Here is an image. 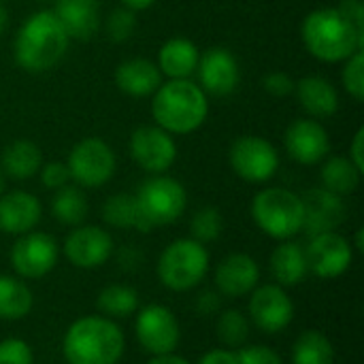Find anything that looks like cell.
Instances as JSON below:
<instances>
[{"mask_svg": "<svg viewBox=\"0 0 364 364\" xmlns=\"http://www.w3.org/2000/svg\"><path fill=\"white\" fill-rule=\"evenodd\" d=\"M126 352V337L115 320L81 316L64 333L62 354L66 364H117Z\"/></svg>", "mask_w": 364, "mask_h": 364, "instance_id": "1", "label": "cell"}, {"mask_svg": "<svg viewBox=\"0 0 364 364\" xmlns=\"http://www.w3.org/2000/svg\"><path fill=\"white\" fill-rule=\"evenodd\" d=\"M307 51L322 62H346L364 47V30L337 6L311 11L301 28Z\"/></svg>", "mask_w": 364, "mask_h": 364, "instance_id": "2", "label": "cell"}, {"mask_svg": "<svg viewBox=\"0 0 364 364\" xmlns=\"http://www.w3.org/2000/svg\"><path fill=\"white\" fill-rule=\"evenodd\" d=\"M68 43L70 38L53 11H38L21 23L15 36V62L28 73H45L64 58Z\"/></svg>", "mask_w": 364, "mask_h": 364, "instance_id": "3", "label": "cell"}, {"mask_svg": "<svg viewBox=\"0 0 364 364\" xmlns=\"http://www.w3.org/2000/svg\"><path fill=\"white\" fill-rule=\"evenodd\" d=\"M151 115L168 134H190L209 115V100L200 85L190 79H171L154 92Z\"/></svg>", "mask_w": 364, "mask_h": 364, "instance_id": "4", "label": "cell"}, {"mask_svg": "<svg viewBox=\"0 0 364 364\" xmlns=\"http://www.w3.org/2000/svg\"><path fill=\"white\" fill-rule=\"evenodd\" d=\"M209 273V252L203 243L188 239H175L168 243L156 264L160 284L173 292L194 290Z\"/></svg>", "mask_w": 364, "mask_h": 364, "instance_id": "5", "label": "cell"}, {"mask_svg": "<svg viewBox=\"0 0 364 364\" xmlns=\"http://www.w3.org/2000/svg\"><path fill=\"white\" fill-rule=\"evenodd\" d=\"M254 224L275 241L294 239L303 232V200L286 188H264L252 200Z\"/></svg>", "mask_w": 364, "mask_h": 364, "instance_id": "6", "label": "cell"}, {"mask_svg": "<svg viewBox=\"0 0 364 364\" xmlns=\"http://www.w3.org/2000/svg\"><path fill=\"white\" fill-rule=\"evenodd\" d=\"M134 198L149 230H154L156 226H168L177 222L188 207L186 188L177 179L164 175H156L143 181Z\"/></svg>", "mask_w": 364, "mask_h": 364, "instance_id": "7", "label": "cell"}, {"mask_svg": "<svg viewBox=\"0 0 364 364\" xmlns=\"http://www.w3.org/2000/svg\"><path fill=\"white\" fill-rule=\"evenodd\" d=\"M70 179L81 188H102L115 175V154L98 136H87L79 141L66 160Z\"/></svg>", "mask_w": 364, "mask_h": 364, "instance_id": "8", "label": "cell"}, {"mask_svg": "<svg viewBox=\"0 0 364 364\" xmlns=\"http://www.w3.org/2000/svg\"><path fill=\"white\" fill-rule=\"evenodd\" d=\"M134 335L139 346L147 354L162 356L173 354L177 350L181 341V326L177 316L166 305L151 303L136 311Z\"/></svg>", "mask_w": 364, "mask_h": 364, "instance_id": "9", "label": "cell"}, {"mask_svg": "<svg viewBox=\"0 0 364 364\" xmlns=\"http://www.w3.org/2000/svg\"><path fill=\"white\" fill-rule=\"evenodd\" d=\"M230 166L247 183H264L271 177H275L279 168V156L277 149L262 136H239L230 145L228 154Z\"/></svg>", "mask_w": 364, "mask_h": 364, "instance_id": "10", "label": "cell"}, {"mask_svg": "<svg viewBox=\"0 0 364 364\" xmlns=\"http://www.w3.org/2000/svg\"><path fill=\"white\" fill-rule=\"evenodd\" d=\"M60 258L55 239L47 232H26L11 247V267L19 279H41L49 275Z\"/></svg>", "mask_w": 364, "mask_h": 364, "instance_id": "11", "label": "cell"}, {"mask_svg": "<svg viewBox=\"0 0 364 364\" xmlns=\"http://www.w3.org/2000/svg\"><path fill=\"white\" fill-rule=\"evenodd\" d=\"M247 314L258 331L267 335H277L292 324L294 303L286 292V288L277 284H262V286L258 284L250 292Z\"/></svg>", "mask_w": 364, "mask_h": 364, "instance_id": "12", "label": "cell"}, {"mask_svg": "<svg viewBox=\"0 0 364 364\" xmlns=\"http://www.w3.org/2000/svg\"><path fill=\"white\" fill-rule=\"evenodd\" d=\"M305 254L309 262V273H314L320 279H335L348 273L356 252L343 235L333 230L309 237Z\"/></svg>", "mask_w": 364, "mask_h": 364, "instance_id": "13", "label": "cell"}, {"mask_svg": "<svg viewBox=\"0 0 364 364\" xmlns=\"http://www.w3.org/2000/svg\"><path fill=\"white\" fill-rule=\"evenodd\" d=\"M132 160L151 175H162L177 160V145L173 136L158 126H141L130 136Z\"/></svg>", "mask_w": 364, "mask_h": 364, "instance_id": "14", "label": "cell"}, {"mask_svg": "<svg viewBox=\"0 0 364 364\" xmlns=\"http://www.w3.org/2000/svg\"><path fill=\"white\" fill-rule=\"evenodd\" d=\"M62 252L66 260L81 271L100 269L113 256V237L100 226L81 224L66 237Z\"/></svg>", "mask_w": 364, "mask_h": 364, "instance_id": "15", "label": "cell"}, {"mask_svg": "<svg viewBox=\"0 0 364 364\" xmlns=\"http://www.w3.org/2000/svg\"><path fill=\"white\" fill-rule=\"evenodd\" d=\"M301 200H303V232H307L309 237L333 232L346 220L343 198L324 188L307 190L301 196Z\"/></svg>", "mask_w": 364, "mask_h": 364, "instance_id": "16", "label": "cell"}, {"mask_svg": "<svg viewBox=\"0 0 364 364\" xmlns=\"http://www.w3.org/2000/svg\"><path fill=\"white\" fill-rule=\"evenodd\" d=\"M205 94L228 96L239 85V62L226 47H211L198 58L196 66Z\"/></svg>", "mask_w": 364, "mask_h": 364, "instance_id": "17", "label": "cell"}, {"mask_svg": "<svg viewBox=\"0 0 364 364\" xmlns=\"http://www.w3.org/2000/svg\"><path fill=\"white\" fill-rule=\"evenodd\" d=\"M286 149L292 160L311 166L322 162L331 151L326 128L316 119H296L286 130Z\"/></svg>", "mask_w": 364, "mask_h": 364, "instance_id": "18", "label": "cell"}, {"mask_svg": "<svg viewBox=\"0 0 364 364\" xmlns=\"http://www.w3.org/2000/svg\"><path fill=\"white\" fill-rule=\"evenodd\" d=\"M215 288L222 296L241 299L260 284V267L250 254H230L220 260L213 273Z\"/></svg>", "mask_w": 364, "mask_h": 364, "instance_id": "19", "label": "cell"}, {"mask_svg": "<svg viewBox=\"0 0 364 364\" xmlns=\"http://www.w3.org/2000/svg\"><path fill=\"white\" fill-rule=\"evenodd\" d=\"M43 207L38 198L23 190H13L0 196V230L4 235L21 237L36 228Z\"/></svg>", "mask_w": 364, "mask_h": 364, "instance_id": "20", "label": "cell"}, {"mask_svg": "<svg viewBox=\"0 0 364 364\" xmlns=\"http://www.w3.org/2000/svg\"><path fill=\"white\" fill-rule=\"evenodd\" d=\"M53 15L66 30L68 38L87 41L100 23L98 0H53Z\"/></svg>", "mask_w": 364, "mask_h": 364, "instance_id": "21", "label": "cell"}, {"mask_svg": "<svg viewBox=\"0 0 364 364\" xmlns=\"http://www.w3.org/2000/svg\"><path fill=\"white\" fill-rule=\"evenodd\" d=\"M271 275L277 286L282 288H294L305 282L309 275V262L305 247L292 239L279 241V245L271 254Z\"/></svg>", "mask_w": 364, "mask_h": 364, "instance_id": "22", "label": "cell"}, {"mask_svg": "<svg viewBox=\"0 0 364 364\" xmlns=\"http://www.w3.org/2000/svg\"><path fill=\"white\" fill-rule=\"evenodd\" d=\"M115 83L124 94L143 98V96L154 94L162 85V73L158 64L143 60V58H132L117 66Z\"/></svg>", "mask_w": 364, "mask_h": 364, "instance_id": "23", "label": "cell"}, {"mask_svg": "<svg viewBox=\"0 0 364 364\" xmlns=\"http://www.w3.org/2000/svg\"><path fill=\"white\" fill-rule=\"evenodd\" d=\"M198 47L183 36L168 38L158 51V68L171 79H188L198 66Z\"/></svg>", "mask_w": 364, "mask_h": 364, "instance_id": "24", "label": "cell"}, {"mask_svg": "<svg viewBox=\"0 0 364 364\" xmlns=\"http://www.w3.org/2000/svg\"><path fill=\"white\" fill-rule=\"evenodd\" d=\"M294 92L303 105V109L311 117H331L339 109V94L335 85L318 75L305 77L294 85Z\"/></svg>", "mask_w": 364, "mask_h": 364, "instance_id": "25", "label": "cell"}, {"mask_svg": "<svg viewBox=\"0 0 364 364\" xmlns=\"http://www.w3.org/2000/svg\"><path fill=\"white\" fill-rule=\"evenodd\" d=\"M34 307V296L28 284L19 277L0 273V320H23Z\"/></svg>", "mask_w": 364, "mask_h": 364, "instance_id": "26", "label": "cell"}, {"mask_svg": "<svg viewBox=\"0 0 364 364\" xmlns=\"http://www.w3.org/2000/svg\"><path fill=\"white\" fill-rule=\"evenodd\" d=\"M43 166V151L36 143L19 139L2 151V171L13 179H30Z\"/></svg>", "mask_w": 364, "mask_h": 364, "instance_id": "27", "label": "cell"}, {"mask_svg": "<svg viewBox=\"0 0 364 364\" xmlns=\"http://www.w3.org/2000/svg\"><path fill=\"white\" fill-rule=\"evenodd\" d=\"M96 307L109 320H124L139 311V292L132 286L111 284L98 292Z\"/></svg>", "mask_w": 364, "mask_h": 364, "instance_id": "28", "label": "cell"}, {"mask_svg": "<svg viewBox=\"0 0 364 364\" xmlns=\"http://www.w3.org/2000/svg\"><path fill=\"white\" fill-rule=\"evenodd\" d=\"M102 220L113 228H134L139 232H151L145 224L134 194H113L102 205Z\"/></svg>", "mask_w": 364, "mask_h": 364, "instance_id": "29", "label": "cell"}, {"mask_svg": "<svg viewBox=\"0 0 364 364\" xmlns=\"http://www.w3.org/2000/svg\"><path fill=\"white\" fill-rule=\"evenodd\" d=\"M360 177H363V173L354 166V162L350 158H343V156H335V158L326 160V164L322 166V173H320L322 188L337 196L356 192V188L360 186Z\"/></svg>", "mask_w": 364, "mask_h": 364, "instance_id": "30", "label": "cell"}, {"mask_svg": "<svg viewBox=\"0 0 364 364\" xmlns=\"http://www.w3.org/2000/svg\"><path fill=\"white\" fill-rule=\"evenodd\" d=\"M292 364H335V348L320 331H305L296 337L290 354Z\"/></svg>", "mask_w": 364, "mask_h": 364, "instance_id": "31", "label": "cell"}, {"mask_svg": "<svg viewBox=\"0 0 364 364\" xmlns=\"http://www.w3.org/2000/svg\"><path fill=\"white\" fill-rule=\"evenodd\" d=\"M51 215L64 226H81L87 218V198L77 186L55 190L51 198Z\"/></svg>", "mask_w": 364, "mask_h": 364, "instance_id": "32", "label": "cell"}, {"mask_svg": "<svg viewBox=\"0 0 364 364\" xmlns=\"http://www.w3.org/2000/svg\"><path fill=\"white\" fill-rule=\"evenodd\" d=\"M218 339L228 350H239L250 339V320L239 309H226L218 318Z\"/></svg>", "mask_w": 364, "mask_h": 364, "instance_id": "33", "label": "cell"}, {"mask_svg": "<svg viewBox=\"0 0 364 364\" xmlns=\"http://www.w3.org/2000/svg\"><path fill=\"white\" fill-rule=\"evenodd\" d=\"M224 218L215 207H200L190 220V235L198 243H213L222 237Z\"/></svg>", "mask_w": 364, "mask_h": 364, "instance_id": "34", "label": "cell"}, {"mask_svg": "<svg viewBox=\"0 0 364 364\" xmlns=\"http://www.w3.org/2000/svg\"><path fill=\"white\" fill-rule=\"evenodd\" d=\"M341 79H343V87L346 92L356 100V102H363L364 100V53L363 49L356 51L354 55H350L346 60V66H343V73H341Z\"/></svg>", "mask_w": 364, "mask_h": 364, "instance_id": "35", "label": "cell"}, {"mask_svg": "<svg viewBox=\"0 0 364 364\" xmlns=\"http://www.w3.org/2000/svg\"><path fill=\"white\" fill-rule=\"evenodd\" d=\"M136 30V17H134V11L122 6V9H115L109 19H107V34L109 38H113L115 43H122V41H128Z\"/></svg>", "mask_w": 364, "mask_h": 364, "instance_id": "36", "label": "cell"}, {"mask_svg": "<svg viewBox=\"0 0 364 364\" xmlns=\"http://www.w3.org/2000/svg\"><path fill=\"white\" fill-rule=\"evenodd\" d=\"M0 364H34L30 343L17 337L0 341Z\"/></svg>", "mask_w": 364, "mask_h": 364, "instance_id": "37", "label": "cell"}, {"mask_svg": "<svg viewBox=\"0 0 364 364\" xmlns=\"http://www.w3.org/2000/svg\"><path fill=\"white\" fill-rule=\"evenodd\" d=\"M235 352L239 364H284L282 356L269 346H243Z\"/></svg>", "mask_w": 364, "mask_h": 364, "instance_id": "38", "label": "cell"}, {"mask_svg": "<svg viewBox=\"0 0 364 364\" xmlns=\"http://www.w3.org/2000/svg\"><path fill=\"white\" fill-rule=\"evenodd\" d=\"M41 181L47 190H53V192L68 186V181H70L68 166L64 162H49V164L41 166Z\"/></svg>", "mask_w": 364, "mask_h": 364, "instance_id": "39", "label": "cell"}, {"mask_svg": "<svg viewBox=\"0 0 364 364\" xmlns=\"http://www.w3.org/2000/svg\"><path fill=\"white\" fill-rule=\"evenodd\" d=\"M294 85H296V83L292 81V77L286 75V73H282V70L269 73V75L262 79V87H264L271 96H279V98L292 94V92H294Z\"/></svg>", "mask_w": 364, "mask_h": 364, "instance_id": "40", "label": "cell"}, {"mask_svg": "<svg viewBox=\"0 0 364 364\" xmlns=\"http://www.w3.org/2000/svg\"><path fill=\"white\" fill-rule=\"evenodd\" d=\"M354 26L363 28L364 30V4L360 0H341L337 6Z\"/></svg>", "mask_w": 364, "mask_h": 364, "instance_id": "41", "label": "cell"}, {"mask_svg": "<svg viewBox=\"0 0 364 364\" xmlns=\"http://www.w3.org/2000/svg\"><path fill=\"white\" fill-rule=\"evenodd\" d=\"M196 364H239V358L235 350L222 348V350H209L207 354L200 356Z\"/></svg>", "mask_w": 364, "mask_h": 364, "instance_id": "42", "label": "cell"}, {"mask_svg": "<svg viewBox=\"0 0 364 364\" xmlns=\"http://www.w3.org/2000/svg\"><path fill=\"white\" fill-rule=\"evenodd\" d=\"M220 296H222L220 292H211V290L203 292V294L196 299V309H198V314H200V316H213L215 311H220V303H222Z\"/></svg>", "mask_w": 364, "mask_h": 364, "instance_id": "43", "label": "cell"}, {"mask_svg": "<svg viewBox=\"0 0 364 364\" xmlns=\"http://www.w3.org/2000/svg\"><path fill=\"white\" fill-rule=\"evenodd\" d=\"M363 143H364V128H358L356 130V134H354V141H352V145H350V160L354 162V166L364 173V149H363Z\"/></svg>", "mask_w": 364, "mask_h": 364, "instance_id": "44", "label": "cell"}, {"mask_svg": "<svg viewBox=\"0 0 364 364\" xmlns=\"http://www.w3.org/2000/svg\"><path fill=\"white\" fill-rule=\"evenodd\" d=\"M139 262H141V254H139L134 247L122 250V254H119V264H122V269L134 271V269L139 267Z\"/></svg>", "mask_w": 364, "mask_h": 364, "instance_id": "45", "label": "cell"}, {"mask_svg": "<svg viewBox=\"0 0 364 364\" xmlns=\"http://www.w3.org/2000/svg\"><path fill=\"white\" fill-rule=\"evenodd\" d=\"M147 364H192L190 360H186L183 356H177L175 352L173 354H162V356H151V360Z\"/></svg>", "mask_w": 364, "mask_h": 364, "instance_id": "46", "label": "cell"}, {"mask_svg": "<svg viewBox=\"0 0 364 364\" xmlns=\"http://www.w3.org/2000/svg\"><path fill=\"white\" fill-rule=\"evenodd\" d=\"M156 0H122V4L130 11H143V9H149Z\"/></svg>", "mask_w": 364, "mask_h": 364, "instance_id": "47", "label": "cell"}, {"mask_svg": "<svg viewBox=\"0 0 364 364\" xmlns=\"http://www.w3.org/2000/svg\"><path fill=\"white\" fill-rule=\"evenodd\" d=\"M354 252H358V254H363L364 252V228H358L356 230V237H354Z\"/></svg>", "mask_w": 364, "mask_h": 364, "instance_id": "48", "label": "cell"}, {"mask_svg": "<svg viewBox=\"0 0 364 364\" xmlns=\"http://www.w3.org/2000/svg\"><path fill=\"white\" fill-rule=\"evenodd\" d=\"M6 26H9V13H6V9H4L2 2H0V36H2V32L6 30Z\"/></svg>", "mask_w": 364, "mask_h": 364, "instance_id": "49", "label": "cell"}, {"mask_svg": "<svg viewBox=\"0 0 364 364\" xmlns=\"http://www.w3.org/2000/svg\"><path fill=\"white\" fill-rule=\"evenodd\" d=\"M4 194V177H2V173H0V196Z\"/></svg>", "mask_w": 364, "mask_h": 364, "instance_id": "50", "label": "cell"}]
</instances>
